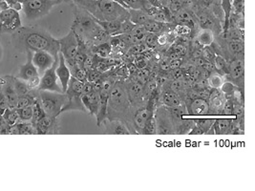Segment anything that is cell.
<instances>
[{"label":"cell","mask_w":255,"mask_h":191,"mask_svg":"<svg viewBox=\"0 0 255 191\" xmlns=\"http://www.w3.org/2000/svg\"><path fill=\"white\" fill-rule=\"evenodd\" d=\"M12 43L18 52L28 51L49 52L55 59L58 58L59 43L45 29L38 26L20 27L12 34Z\"/></svg>","instance_id":"6da1fadb"},{"label":"cell","mask_w":255,"mask_h":191,"mask_svg":"<svg viewBox=\"0 0 255 191\" xmlns=\"http://www.w3.org/2000/svg\"><path fill=\"white\" fill-rule=\"evenodd\" d=\"M70 5L74 13L71 30L77 36L79 43H84L87 46L88 44H92L94 36L102 30V27L98 24L93 15L87 11L75 4L70 3Z\"/></svg>","instance_id":"7a4b0ae2"},{"label":"cell","mask_w":255,"mask_h":191,"mask_svg":"<svg viewBox=\"0 0 255 191\" xmlns=\"http://www.w3.org/2000/svg\"><path fill=\"white\" fill-rule=\"evenodd\" d=\"M132 105L128 98L125 82H115L107 104V119H119L127 124L130 121Z\"/></svg>","instance_id":"3957f363"},{"label":"cell","mask_w":255,"mask_h":191,"mask_svg":"<svg viewBox=\"0 0 255 191\" xmlns=\"http://www.w3.org/2000/svg\"><path fill=\"white\" fill-rule=\"evenodd\" d=\"M38 97L42 109L47 116L56 118H58L61 114L62 108L68 100L65 93H58L46 90H39Z\"/></svg>","instance_id":"277c9868"},{"label":"cell","mask_w":255,"mask_h":191,"mask_svg":"<svg viewBox=\"0 0 255 191\" xmlns=\"http://www.w3.org/2000/svg\"><path fill=\"white\" fill-rule=\"evenodd\" d=\"M132 123L134 125V131L136 133L153 134L156 132L155 119H153V110L151 102L147 106L138 107L132 118Z\"/></svg>","instance_id":"5b68a950"},{"label":"cell","mask_w":255,"mask_h":191,"mask_svg":"<svg viewBox=\"0 0 255 191\" xmlns=\"http://www.w3.org/2000/svg\"><path fill=\"white\" fill-rule=\"evenodd\" d=\"M55 6L54 0H27L22 2V11L27 19L36 20L49 14Z\"/></svg>","instance_id":"8992f818"},{"label":"cell","mask_w":255,"mask_h":191,"mask_svg":"<svg viewBox=\"0 0 255 191\" xmlns=\"http://www.w3.org/2000/svg\"><path fill=\"white\" fill-rule=\"evenodd\" d=\"M115 84V81L112 79H105L103 81L102 79V86L101 90L99 91L100 95V107L98 110V113L96 115L97 118V124L100 126L105 119H107V104H108V98L111 92V89Z\"/></svg>","instance_id":"52a82bcc"},{"label":"cell","mask_w":255,"mask_h":191,"mask_svg":"<svg viewBox=\"0 0 255 191\" xmlns=\"http://www.w3.org/2000/svg\"><path fill=\"white\" fill-rule=\"evenodd\" d=\"M58 43L59 52L63 55L66 64L74 62V59L79 50V41L74 32L70 30L66 36L58 39Z\"/></svg>","instance_id":"ba28073f"},{"label":"cell","mask_w":255,"mask_h":191,"mask_svg":"<svg viewBox=\"0 0 255 191\" xmlns=\"http://www.w3.org/2000/svg\"><path fill=\"white\" fill-rule=\"evenodd\" d=\"M58 59L55 60L54 64L47 69L40 77V83L37 87L38 90H46V91H53L58 93H63L61 85L58 84V79L56 74V68L58 66Z\"/></svg>","instance_id":"9c48e42d"},{"label":"cell","mask_w":255,"mask_h":191,"mask_svg":"<svg viewBox=\"0 0 255 191\" xmlns=\"http://www.w3.org/2000/svg\"><path fill=\"white\" fill-rule=\"evenodd\" d=\"M155 127L158 134H174V123L168 109L158 108L155 115Z\"/></svg>","instance_id":"30bf717a"},{"label":"cell","mask_w":255,"mask_h":191,"mask_svg":"<svg viewBox=\"0 0 255 191\" xmlns=\"http://www.w3.org/2000/svg\"><path fill=\"white\" fill-rule=\"evenodd\" d=\"M13 79H14V77H12V76L0 77V87L2 89V92L4 93V95L8 99L9 108H15L16 101L18 98V96L16 94V91L14 88Z\"/></svg>","instance_id":"8fae6325"},{"label":"cell","mask_w":255,"mask_h":191,"mask_svg":"<svg viewBox=\"0 0 255 191\" xmlns=\"http://www.w3.org/2000/svg\"><path fill=\"white\" fill-rule=\"evenodd\" d=\"M55 59L49 52L46 51H37L34 52L33 54V63L35 66V68L37 69L38 75L41 77L43 75V73L46 71L47 69H49L55 62Z\"/></svg>","instance_id":"7c38bea8"},{"label":"cell","mask_w":255,"mask_h":191,"mask_svg":"<svg viewBox=\"0 0 255 191\" xmlns=\"http://www.w3.org/2000/svg\"><path fill=\"white\" fill-rule=\"evenodd\" d=\"M125 85L132 107H139L143 101V85L137 81L125 83Z\"/></svg>","instance_id":"4fadbf2b"},{"label":"cell","mask_w":255,"mask_h":191,"mask_svg":"<svg viewBox=\"0 0 255 191\" xmlns=\"http://www.w3.org/2000/svg\"><path fill=\"white\" fill-rule=\"evenodd\" d=\"M36 134L53 135L58 133V118L45 115L35 124Z\"/></svg>","instance_id":"5bb4252c"},{"label":"cell","mask_w":255,"mask_h":191,"mask_svg":"<svg viewBox=\"0 0 255 191\" xmlns=\"http://www.w3.org/2000/svg\"><path fill=\"white\" fill-rule=\"evenodd\" d=\"M56 74L58 76V81L61 85L62 92L65 93L68 87L70 79H71V73H70L69 68L65 62V59L63 55L58 52V64L56 68Z\"/></svg>","instance_id":"9a60e30c"},{"label":"cell","mask_w":255,"mask_h":191,"mask_svg":"<svg viewBox=\"0 0 255 191\" xmlns=\"http://www.w3.org/2000/svg\"><path fill=\"white\" fill-rule=\"evenodd\" d=\"M226 101V96L218 91V89H214V91H212L209 96V113L214 115L220 114Z\"/></svg>","instance_id":"2e32d148"},{"label":"cell","mask_w":255,"mask_h":191,"mask_svg":"<svg viewBox=\"0 0 255 191\" xmlns=\"http://www.w3.org/2000/svg\"><path fill=\"white\" fill-rule=\"evenodd\" d=\"M229 74L232 82L234 84H237L240 85V83L243 84L244 83V62L243 60L240 58H237L234 60H232V63L229 65ZM227 76V75H226Z\"/></svg>","instance_id":"e0dca14e"},{"label":"cell","mask_w":255,"mask_h":191,"mask_svg":"<svg viewBox=\"0 0 255 191\" xmlns=\"http://www.w3.org/2000/svg\"><path fill=\"white\" fill-rule=\"evenodd\" d=\"M25 54L27 55V61H26V63L24 65L20 67L17 78H19V79H21L23 81H27V80H29V79H31L33 77L39 76V75H38L37 69L35 68V66L34 65V63H33V60H32L34 53L31 52V51H28Z\"/></svg>","instance_id":"ac0fdd59"},{"label":"cell","mask_w":255,"mask_h":191,"mask_svg":"<svg viewBox=\"0 0 255 191\" xmlns=\"http://www.w3.org/2000/svg\"><path fill=\"white\" fill-rule=\"evenodd\" d=\"M81 100L86 109V112L91 115H97L100 107V95L99 92L93 91L87 95H81Z\"/></svg>","instance_id":"d6986e66"},{"label":"cell","mask_w":255,"mask_h":191,"mask_svg":"<svg viewBox=\"0 0 255 191\" xmlns=\"http://www.w3.org/2000/svg\"><path fill=\"white\" fill-rule=\"evenodd\" d=\"M187 110L191 116H207L209 114V102L204 98H194L188 104Z\"/></svg>","instance_id":"ffe728a7"},{"label":"cell","mask_w":255,"mask_h":191,"mask_svg":"<svg viewBox=\"0 0 255 191\" xmlns=\"http://www.w3.org/2000/svg\"><path fill=\"white\" fill-rule=\"evenodd\" d=\"M10 135H35L36 129L31 121H18L9 128Z\"/></svg>","instance_id":"44dd1931"},{"label":"cell","mask_w":255,"mask_h":191,"mask_svg":"<svg viewBox=\"0 0 255 191\" xmlns=\"http://www.w3.org/2000/svg\"><path fill=\"white\" fill-rule=\"evenodd\" d=\"M105 133L112 135H130L131 131L126 122L119 119H109V121L106 123Z\"/></svg>","instance_id":"7402d4cb"},{"label":"cell","mask_w":255,"mask_h":191,"mask_svg":"<svg viewBox=\"0 0 255 191\" xmlns=\"http://www.w3.org/2000/svg\"><path fill=\"white\" fill-rule=\"evenodd\" d=\"M161 102L167 107H179L183 104L181 96L171 90L164 91L161 95Z\"/></svg>","instance_id":"603a6c76"},{"label":"cell","mask_w":255,"mask_h":191,"mask_svg":"<svg viewBox=\"0 0 255 191\" xmlns=\"http://www.w3.org/2000/svg\"><path fill=\"white\" fill-rule=\"evenodd\" d=\"M170 25H171V23L159 22V21H155L153 19H150V20L146 21L142 26L144 27L146 32L159 35V34L166 33L168 31H170V27H169Z\"/></svg>","instance_id":"cb8c5ba5"},{"label":"cell","mask_w":255,"mask_h":191,"mask_svg":"<svg viewBox=\"0 0 255 191\" xmlns=\"http://www.w3.org/2000/svg\"><path fill=\"white\" fill-rule=\"evenodd\" d=\"M173 19L175 22L180 25H186L191 29L195 25L193 15L186 9H180L177 12H173Z\"/></svg>","instance_id":"d4e9b609"},{"label":"cell","mask_w":255,"mask_h":191,"mask_svg":"<svg viewBox=\"0 0 255 191\" xmlns=\"http://www.w3.org/2000/svg\"><path fill=\"white\" fill-rule=\"evenodd\" d=\"M20 27H22L20 16L16 15L12 19H9V20L0 24V33L1 34H12Z\"/></svg>","instance_id":"484cf974"},{"label":"cell","mask_w":255,"mask_h":191,"mask_svg":"<svg viewBox=\"0 0 255 191\" xmlns=\"http://www.w3.org/2000/svg\"><path fill=\"white\" fill-rule=\"evenodd\" d=\"M128 17L131 22L135 25H143L146 21L152 19L146 12L141 10H134V9H128Z\"/></svg>","instance_id":"4316f807"},{"label":"cell","mask_w":255,"mask_h":191,"mask_svg":"<svg viewBox=\"0 0 255 191\" xmlns=\"http://www.w3.org/2000/svg\"><path fill=\"white\" fill-rule=\"evenodd\" d=\"M213 132L216 134H229L232 132V120L228 119H219L214 120Z\"/></svg>","instance_id":"83f0119b"},{"label":"cell","mask_w":255,"mask_h":191,"mask_svg":"<svg viewBox=\"0 0 255 191\" xmlns=\"http://www.w3.org/2000/svg\"><path fill=\"white\" fill-rule=\"evenodd\" d=\"M196 39L202 46H210L214 41L213 31L208 28H202L197 33Z\"/></svg>","instance_id":"f1b7e54d"},{"label":"cell","mask_w":255,"mask_h":191,"mask_svg":"<svg viewBox=\"0 0 255 191\" xmlns=\"http://www.w3.org/2000/svg\"><path fill=\"white\" fill-rule=\"evenodd\" d=\"M97 22L110 36H115L119 35L120 29H121V24H122L121 20H110V21H100V20H97Z\"/></svg>","instance_id":"f546056e"},{"label":"cell","mask_w":255,"mask_h":191,"mask_svg":"<svg viewBox=\"0 0 255 191\" xmlns=\"http://www.w3.org/2000/svg\"><path fill=\"white\" fill-rule=\"evenodd\" d=\"M227 42H228L227 43L228 52L234 57L240 58V55L243 54L244 52L243 41L237 38H230V40H228Z\"/></svg>","instance_id":"4dcf8cb0"},{"label":"cell","mask_w":255,"mask_h":191,"mask_svg":"<svg viewBox=\"0 0 255 191\" xmlns=\"http://www.w3.org/2000/svg\"><path fill=\"white\" fill-rule=\"evenodd\" d=\"M83 85L84 83H82L81 81L77 80L76 78L71 76L70 79L69 84H68V87L67 90L65 92V94L67 96H81L82 94V89H83Z\"/></svg>","instance_id":"1f68e13d"},{"label":"cell","mask_w":255,"mask_h":191,"mask_svg":"<svg viewBox=\"0 0 255 191\" xmlns=\"http://www.w3.org/2000/svg\"><path fill=\"white\" fill-rule=\"evenodd\" d=\"M2 117L3 119L6 120V122L11 126L15 124L16 122L20 121L19 119V116H18V113H17V110L15 108H7L4 113L2 114Z\"/></svg>","instance_id":"d6a6232c"},{"label":"cell","mask_w":255,"mask_h":191,"mask_svg":"<svg viewBox=\"0 0 255 191\" xmlns=\"http://www.w3.org/2000/svg\"><path fill=\"white\" fill-rule=\"evenodd\" d=\"M45 115H46V114L44 113V111H43V109H42V106H41V104H40L39 97L37 96L36 99L35 100V102L33 103V118H32L31 122L35 125V123H36L39 119H41V118H43Z\"/></svg>","instance_id":"836d02e7"},{"label":"cell","mask_w":255,"mask_h":191,"mask_svg":"<svg viewBox=\"0 0 255 191\" xmlns=\"http://www.w3.org/2000/svg\"><path fill=\"white\" fill-rule=\"evenodd\" d=\"M214 65L217 69V71L220 73L221 75H228L229 74V63L227 62L226 59L222 56H215L214 58Z\"/></svg>","instance_id":"e575fe53"},{"label":"cell","mask_w":255,"mask_h":191,"mask_svg":"<svg viewBox=\"0 0 255 191\" xmlns=\"http://www.w3.org/2000/svg\"><path fill=\"white\" fill-rule=\"evenodd\" d=\"M95 53L96 55L99 57V58H102V59H106V58H109L110 54H111V44L110 42H105L103 44H100V45H97L95 46Z\"/></svg>","instance_id":"d590c367"},{"label":"cell","mask_w":255,"mask_h":191,"mask_svg":"<svg viewBox=\"0 0 255 191\" xmlns=\"http://www.w3.org/2000/svg\"><path fill=\"white\" fill-rule=\"evenodd\" d=\"M13 84H14V88H15V91H16V94L18 96H20L27 95L31 90L29 89V87L27 86L26 82L19 79V78H15L13 79Z\"/></svg>","instance_id":"8d00e7d4"},{"label":"cell","mask_w":255,"mask_h":191,"mask_svg":"<svg viewBox=\"0 0 255 191\" xmlns=\"http://www.w3.org/2000/svg\"><path fill=\"white\" fill-rule=\"evenodd\" d=\"M194 123L196 124V126H198L203 131L204 134H209V133H211V129H212V126H213V123H214V119H196V120H194Z\"/></svg>","instance_id":"74e56055"},{"label":"cell","mask_w":255,"mask_h":191,"mask_svg":"<svg viewBox=\"0 0 255 191\" xmlns=\"http://www.w3.org/2000/svg\"><path fill=\"white\" fill-rule=\"evenodd\" d=\"M20 121H31L33 118V105L27 107L16 109Z\"/></svg>","instance_id":"f35d334b"},{"label":"cell","mask_w":255,"mask_h":191,"mask_svg":"<svg viewBox=\"0 0 255 191\" xmlns=\"http://www.w3.org/2000/svg\"><path fill=\"white\" fill-rule=\"evenodd\" d=\"M209 85L213 89H220L221 86L224 84V80L218 74H212L208 80Z\"/></svg>","instance_id":"ab89813d"},{"label":"cell","mask_w":255,"mask_h":191,"mask_svg":"<svg viewBox=\"0 0 255 191\" xmlns=\"http://www.w3.org/2000/svg\"><path fill=\"white\" fill-rule=\"evenodd\" d=\"M170 90L180 96L181 93L186 90V84L182 79H176L172 83H170Z\"/></svg>","instance_id":"60d3db41"},{"label":"cell","mask_w":255,"mask_h":191,"mask_svg":"<svg viewBox=\"0 0 255 191\" xmlns=\"http://www.w3.org/2000/svg\"><path fill=\"white\" fill-rule=\"evenodd\" d=\"M136 25L131 22L129 17H127L125 20L122 21L121 24V29H120V33L119 35H122V34H130L132 32V30L134 29Z\"/></svg>","instance_id":"b9f144b4"},{"label":"cell","mask_w":255,"mask_h":191,"mask_svg":"<svg viewBox=\"0 0 255 191\" xmlns=\"http://www.w3.org/2000/svg\"><path fill=\"white\" fill-rule=\"evenodd\" d=\"M16 15H19V13H18L17 11L13 10L12 8H9V9H7L5 11L0 12V24L2 23V22H5V21H7L9 19H12Z\"/></svg>","instance_id":"7bdbcfd3"},{"label":"cell","mask_w":255,"mask_h":191,"mask_svg":"<svg viewBox=\"0 0 255 191\" xmlns=\"http://www.w3.org/2000/svg\"><path fill=\"white\" fill-rule=\"evenodd\" d=\"M103 79V73L96 70L95 68L87 71V82L89 83H97Z\"/></svg>","instance_id":"ee69618b"},{"label":"cell","mask_w":255,"mask_h":191,"mask_svg":"<svg viewBox=\"0 0 255 191\" xmlns=\"http://www.w3.org/2000/svg\"><path fill=\"white\" fill-rule=\"evenodd\" d=\"M157 36H158V35H156V34L147 33V35L145 36L144 39H143V42H144L146 48L154 49L157 46Z\"/></svg>","instance_id":"f6af8a7d"},{"label":"cell","mask_w":255,"mask_h":191,"mask_svg":"<svg viewBox=\"0 0 255 191\" xmlns=\"http://www.w3.org/2000/svg\"><path fill=\"white\" fill-rule=\"evenodd\" d=\"M173 31H174L175 35H177V36H187L191 33L192 29L186 25L178 24L175 26Z\"/></svg>","instance_id":"bcb514c9"},{"label":"cell","mask_w":255,"mask_h":191,"mask_svg":"<svg viewBox=\"0 0 255 191\" xmlns=\"http://www.w3.org/2000/svg\"><path fill=\"white\" fill-rule=\"evenodd\" d=\"M235 86L233 85L232 83H224L223 85L221 86V92L226 96H232L234 94L235 91Z\"/></svg>","instance_id":"7dc6e473"},{"label":"cell","mask_w":255,"mask_h":191,"mask_svg":"<svg viewBox=\"0 0 255 191\" xmlns=\"http://www.w3.org/2000/svg\"><path fill=\"white\" fill-rule=\"evenodd\" d=\"M25 82H26L27 86L29 87L30 90L37 89L39 83H40V76H35V77H33V78H31V79H29Z\"/></svg>","instance_id":"c3c4849f"},{"label":"cell","mask_w":255,"mask_h":191,"mask_svg":"<svg viewBox=\"0 0 255 191\" xmlns=\"http://www.w3.org/2000/svg\"><path fill=\"white\" fill-rule=\"evenodd\" d=\"M133 64L134 66L137 68V69H144L147 67V60L145 58H143L142 56L136 58L134 61H133Z\"/></svg>","instance_id":"681fc988"},{"label":"cell","mask_w":255,"mask_h":191,"mask_svg":"<svg viewBox=\"0 0 255 191\" xmlns=\"http://www.w3.org/2000/svg\"><path fill=\"white\" fill-rule=\"evenodd\" d=\"M8 107H9L8 99L4 95V93L2 92V89L0 87V114L2 115L4 113V111Z\"/></svg>","instance_id":"f907efd6"},{"label":"cell","mask_w":255,"mask_h":191,"mask_svg":"<svg viewBox=\"0 0 255 191\" xmlns=\"http://www.w3.org/2000/svg\"><path fill=\"white\" fill-rule=\"evenodd\" d=\"M169 42V34L162 33L157 36V45L163 47Z\"/></svg>","instance_id":"816d5d0a"},{"label":"cell","mask_w":255,"mask_h":191,"mask_svg":"<svg viewBox=\"0 0 255 191\" xmlns=\"http://www.w3.org/2000/svg\"><path fill=\"white\" fill-rule=\"evenodd\" d=\"M6 2L8 3L9 8H12L17 12L22 10V2H20L19 0H6Z\"/></svg>","instance_id":"f5cc1de1"},{"label":"cell","mask_w":255,"mask_h":191,"mask_svg":"<svg viewBox=\"0 0 255 191\" xmlns=\"http://www.w3.org/2000/svg\"><path fill=\"white\" fill-rule=\"evenodd\" d=\"M93 91V83H89V82H86V83H84V85H83V89H82V94H81V95H87V94H90V93H92Z\"/></svg>","instance_id":"db71d44e"},{"label":"cell","mask_w":255,"mask_h":191,"mask_svg":"<svg viewBox=\"0 0 255 191\" xmlns=\"http://www.w3.org/2000/svg\"><path fill=\"white\" fill-rule=\"evenodd\" d=\"M172 50H173V52L176 53V54H178L179 56H184V55H186V48L183 45V44H176L174 47L172 48Z\"/></svg>","instance_id":"11a10c76"},{"label":"cell","mask_w":255,"mask_h":191,"mask_svg":"<svg viewBox=\"0 0 255 191\" xmlns=\"http://www.w3.org/2000/svg\"><path fill=\"white\" fill-rule=\"evenodd\" d=\"M181 64H182V62H181L180 59H174V60H170V62H169L170 69H173V70L178 69L181 66Z\"/></svg>","instance_id":"9f6ffc18"},{"label":"cell","mask_w":255,"mask_h":191,"mask_svg":"<svg viewBox=\"0 0 255 191\" xmlns=\"http://www.w3.org/2000/svg\"><path fill=\"white\" fill-rule=\"evenodd\" d=\"M128 73H129V70H128V66H123V67L119 68L117 71V74L119 76H123L124 78H126L128 76Z\"/></svg>","instance_id":"6f0895ef"},{"label":"cell","mask_w":255,"mask_h":191,"mask_svg":"<svg viewBox=\"0 0 255 191\" xmlns=\"http://www.w3.org/2000/svg\"><path fill=\"white\" fill-rule=\"evenodd\" d=\"M7 9H9V5H8V3L6 2V0L1 1V2H0V12L5 11V10H7Z\"/></svg>","instance_id":"680465c9"},{"label":"cell","mask_w":255,"mask_h":191,"mask_svg":"<svg viewBox=\"0 0 255 191\" xmlns=\"http://www.w3.org/2000/svg\"><path fill=\"white\" fill-rule=\"evenodd\" d=\"M161 68H162L163 71H166V70H169L170 69V66H169V62H167V61H162V63H161Z\"/></svg>","instance_id":"91938a15"},{"label":"cell","mask_w":255,"mask_h":191,"mask_svg":"<svg viewBox=\"0 0 255 191\" xmlns=\"http://www.w3.org/2000/svg\"><path fill=\"white\" fill-rule=\"evenodd\" d=\"M110 1H114V2H117V3H119L120 5H122L123 7H125V8L128 9V7L127 6V4L125 3V1H124V0H110Z\"/></svg>","instance_id":"94428289"},{"label":"cell","mask_w":255,"mask_h":191,"mask_svg":"<svg viewBox=\"0 0 255 191\" xmlns=\"http://www.w3.org/2000/svg\"><path fill=\"white\" fill-rule=\"evenodd\" d=\"M55 1V3H56V5H58V4H60V3H62V2H64V1H66V0H54Z\"/></svg>","instance_id":"6125c7cd"},{"label":"cell","mask_w":255,"mask_h":191,"mask_svg":"<svg viewBox=\"0 0 255 191\" xmlns=\"http://www.w3.org/2000/svg\"><path fill=\"white\" fill-rule=\"evenodd\" d=\"M20 2H24V1H27V0H19Z\"/></svg>","instance_id":"be15d7a7"},{"label":"cell","mask_w":255,"mask_h":191,"mask_svg":"<svg viewBox=\"0 0 255 191\" xmlns=\"http://www.w3.org/2000/svg\"><path fill=\"white\" fill-rule=\"evenodd\" d=\"M1 1H3V0H0V2H1Z\"/></svg>","instance_id":"e7e4bbea"}]
</instances>
